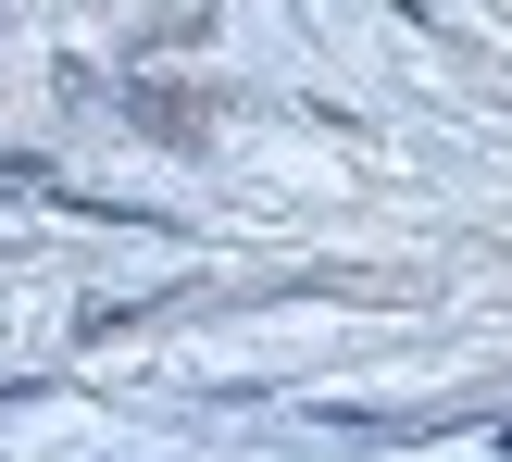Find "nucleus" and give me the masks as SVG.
I'll list each match as a JSON object with an SVG mask.
<instances>
[{"mask_svg":"<svg viewBox=\"0 0 512 462\" xmlns=\"http://www.w3.org/2000/svg\"><path fill=\"white\" fill-rule=\"evenodd\" d=\"M0 200H75V188H63L50 163H0Z\"/></svg>","mask_w":512,"mask_h":462,"instance_id":"obj_1","label":"nucleus"}]
</instances>
